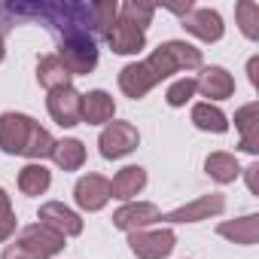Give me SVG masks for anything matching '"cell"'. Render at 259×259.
<instances>
[{"instance_id":"cell-8","label":"cell","mask_w":259,"mask_h":259,"mask_svg":"<svg viewBox=\"0 0 259 259\" xmlns=\"http://www.w3.org/2000/svg\"><path fill=\"white\" fill-rule=\"evenodd\" d=\"M180 25H183L192 37H198L201 43H217V40H223V34H226L223 16H220L217 10H210V7H192V10L180 19Z\"/></svg>"},{"instance_id":"cell-16","label":"cell","mask_w":259,"mask_h":259,"mask_svg":"<svg viewBox=\"0 0 259 259\" xmlns=\"http://www.w3.org/2000/svg\"><path fill=\"white\" fill-rule=\"evenodd\" d=\"M147 186V171L141 165H125L113 180H110V198L119 201H132L138 192H144Z\"/></svg>"},{"instance_id":"cell-23","label":"cell","mask_w":259,"mask_h":259,"mask_svg":"<svg viewBox=\"0 0 259 259\" xmlns=\"http://www.w3.org/2000/svg\"><path fill=\"white\" fill-rule=\"evenodd\" d=\"M192 125L198 132H210V135H226L229 132V119L217 104H195L192 107Z\"/></svg>"},{"instance_id":"cell-26","label":"cell","mask_w":259,"mask_h":259,"mask_svg":"<svg viewBox=\"0 0 259 259\" xmlns=\"http://www.w3.org/2000/svg\"><path fill=\"white\" fill-rule=\"evenodd\" d=\"M235 16H238V28L247 40H259V4L253 0H241L235 7Z\"/></svg>"},{"instance_id":"cell-2","label":"cell","mask_w":259,"mask_h":259,"mask_svg":"<svg viewBox=\"0 0 259 259\" xmlns=\"http://www.w3.org/2000/svg\"><path fill=\"white\" fill-rule=\"evenodd\" d=\"M61 64L67 67L70 76H85L98 67V40L89 31H70L58 37V52Z\"/></svg>"},{"instance_id":"cell-14","label":"cell","mask_w":259,"mask_h":259,"mask_svg":"<svg viewBox=\"0 0 259 259\" xmlns=\"http://www.w3.org/2000/svg\"><path fill=\"white\" fill-rule=\"evenodd\" d=\"M19 241L28 244V247H34L37 253H43V256H49V259L67 247V244H64L67 238L58 235V232H52V229L43 226V223H31V226H25V229L19 232Z\"/></svg>"},{"instance_id":"cell-35","label":"cell","mask_w":259,"mask_h":259,"mask_svg":"<svg viewBox=\"0 0 259 259\" xmlns=\"http://www.w3.org/2000/svg\"><path fill=\"white\" fill-rule=\"evenodd\" d=\"M7 58V43H4V37H0V61Z\"/></svg>"},{"instance_id":"cell-15","label":"cell","mask_w":259,"mask_h":259,"mask_svg":"<svg viewBox=\"0 0 259 259\" xmlns=\"http://www.w3.org/2000/svg\"><path fill=\"white\" fill-rule=\"evenodd\" d=\"M195 85H198V92H201L204 98H210V101H223V98H232V95H235V79H232V73H229L226 67H220V64L204 67L201 76L195 79ZM210 101H207V104H210Z\"/></svg>"},{"instance_id":"cell-24","label":"cell","mask_w":259,"mask_h":259,"mask_svg":"<svg viewBox=\"0 0 259 259\" xmlns=\"http://www.w3.org/2000/svg\"><path fill=\"white\" fill-rule=\"evenodd\" d=\"M52 159L61 171H79L85 165V147L82 141L76 138H64V141H55V150H52Z\"/></svg>"},{"instance_id":"cell-5","label":"cell","mask_w":259,"mask_h":259,"mask_svg":"<svg viewBox=\"0 0 259 259\" xmlns=\"http://www.w3.org/2000/svg\"><path fill=\"white\" fill-rule=\"evenodd\" d=\"M138 144H141V132L132 122H122V119L107 122L101 138H98V150L104 159H122L128 153H135Z\"/></svg>"},{"instance_id":"cell-17","label":"cell","mask_w":259,"mask_h":259,"mask_svg":"<svg viewBox=\"0 0 259 259\" xmlns=\"http://www.w3.org/2000/svg\"><path fill=\"white\" fill-rule=\"evenodd\" d=\"M113 113H116V101L104 89L82 95V122L85 125H107V122H113Z\"/></svg>"},{"instance_id":"cell-34","label":"cell","mask_w":259,"mask_h":259,"mask_svg":"<svg viewBox=\"0 0 259 259\" xmlns=\"http://www.w3.org/2000/svg\"><path fill=\"white\" fill-rule=\"evenodd\" d=\"M10 28H13V25H10V22H7V19H0V37H4V34H7V31H10Z\"/></svg>"},{"instance_id":"cell-18","label":"cell","mask_w":259,"mask_h":259,"mask_svg":"<svg viewBox=\"0 0 259 259\" xmlns=\"http://www.w3.org/2000/svg\"><path fill=\"white\" fill-rule=\"evenodd\" d=\"M235 128L241 132V150L256 156L259 153V104H244L235 113Z\"/></svg>"},{"instance_id":"cell-10","label":"cell","mask_w":259,"mask_h":259,"mask_svg":"<svg viewBox=\"0 0 259 259\" xmlns=\"http://www.w3.org/2000/svg\"><path fill=\"white\" fill-rule=\"evenodd\" d=\"M73 198H76V204H79L82 210L98 213V210H104L107 201H110V180L101 177V174H85V177L76 180Z\"/></svg>"},{"instance_id":"cell-19","label":"cell","mask_w":259,"mask_h":259,"mask_svg":"<svg viewBox=\"0 0 259 259\" xmlns=\"http://www.w3.org/2000/svg\"><path fill=\"white\" fill-rule=\"evenodd\" d=\"M217 232L223 238H229L232 244H244V247H253L259 241V213H247L241 220H226L217 226Z\"/></svg>"},{"instance_id":"cell-20","label":"cell","mask_w":259,"mask_h":259,"mask_svg":"<svg viewBox=\"0 0 259 259\" xmlns=\"http://www.w3.org/2000/svg\"><path fill=\"white\" fill-rule=\"evenodd\" d=\"M70 79H73V76L67 73V67L61 64L58 55H43V58L37 61V82H40L43 89L55 92V89L70 85Z\"/></svg>"},{"instance_id":"cell-1","label":"cell","mask_w":259,"mask_h":259,"mask_svg":"<svg viewBox=\"0 0 259 259\" xmlns=\"http://www.w3.org/2000/svg\"><path fill=\"white\" fill-rule=\"evenodd\" d=\"M144 64L159 85L162 79H168L177 70H201L204 58H201V49H195L186 40H165V43H159V49H153L144 58Z\"/></svg>"},{"instance_id":"cell-28","label":"cell","mask_w":259,"mask_h":259,"mask_svg":"<svg viewBox=\"0 0 259 259\" xmlns=\"http://www.w3.org/2000/svg\"><path fill=\"white\" fill-rule=\"evenodd\" d=\"M195 92H198L195 79H192V76H180L177 82H171V85H168L165 101H168V107H186V104L195 98Z\"/></svg>"},{"instance_id":"cell-4","label":"cell","mask_w":259,"mask_h":259,"mask_svg":"<svg viewBox=\"0 0 259 259\" xmlns=\"http://www.w3.org/2000/svg\"><path fill=\"white\" fill-rule=\"evenodd\" d=\"M128 247L138 259H168L177 247L174 229H138L128 232Z\"/></svg>"},{"instance_id":"cell-12","label":"cell","mask_w":259,"mask_h":259,"mask_svg":"<svg viewBox=\"0 0 259 259\" xmlns=\"http://www.w3.org/2000/svg\"><path fill=\"white\" fill-rule=\"evenodd\" d=\"M107 43H110V49L116 52V55H138L144 46H147V31H141L138 25H132L128 19H116L113 22V28L107 31V37H104Z\"/></svg>"},{"instance_id":"cell-9","label":"cell","mask_w":259,"mask_h":259,"mask_svg":"<svg viewBox=\"0 0 259 259\" xmlns=\"http://www.w3.org/2000/svg\"><path fill=\"white\" fill-rule=\"evenodd\" d=\"M153 223H162V210L153 201H125L113 213V226L122 232H138V229H147Z\"/></svg>"},{"instance_id":"cell-27","label":"cell","mask_w":259,"mask_h":259,"mask_svg":"<svg viewBox=\"0 0 259 259\" xmlns=\"http://www.w3.org/2000/svg\"><path fill=\"white\" fill-rule=\"evenodd\" d=\"M119 16L128 19L132 25H138L141 31H147V25H150L153 16H156V7H153V4H144V0H125V4L119 7Z\"/></svg>"},{"instance_id":"cell-21","label":"cell","mask_w":259,"mask_h":259,"mask_svg":"<svg viewBox=\"0 0 259 259\" xmlns=\"http://www.w3.org/2000/svg\"><path fill=\"white\" fill-rule=\"evenodd\" d=\"M52 186V171L43 165V162H28L22 171H19V189L31 198L43 195L46 189Z\"/></svg>"},{"instance_id":"cell-22","label":"cell","mask_w":259,"mask_h":259,"mask_svg":"<svg viewBox=\"0 0 259 259\" xmlns=\"http://www.w3.org/2000/svg\"><path fill=\"white\" fill-rule=\"evenodd\" d=\"M204 171H207V177L210 180H217V183H235L238 177H241V165H238V159L232 156V153H210L207 159H204Z\"/></svg>"},{"instance_id":"cell-3","label":"cell","mask_w":259,"mask_h":259,"mask_svg":"<svg viewBox=\"0 0 259 259\" xmlns=\"http://www.w3.org/2000/svg\"><path fill=\"white\" fill-rule=\"evenodd\" d=\"M37 125L31 116L25 113H0V150L7 156H25L28 144H31V135L37 132Z\"/></svg>"},{"instance_id":"cell-31","label":"cell","mask_w":259,"mask_h":259,"mask_svg":"<svg viewBox=\"0 0 259 259\" xmlns=\"http://www.w3.org/2000/svg\"><path fill=\"white\" fill-rule=\"evenodd\" d=\"M244 174H247V186H250V192H259V165L253 162L250 168H244Z\"/></svg>"},{"instance_id":"cell-25","label":"cell","mask_w":259,"mask_h":259,"mask_svg":"<svg viewBox=\"0 0 259 259\" xmlns=\"http://www.w3.org/2000/svg\"><path fill=\"white\" fill-rule=\"evenodd\" d=\"M116 19H119V4L116 0H98V4H92V34H95V40L107 37V31L113 28Z\"/></svg>"},{"instance_id":"cell-11","label":"cell","mask_w":259,"mask_h":259,"mask_svg":"<svg viewBox=\"0 0 259 259\" xmlns=\"http://www.w3.org/2000/svg\"><path fill=\"white\" fill-rule=\"evenodd\" d=\"M37 220H40L43 226H49L52 232L64 235V238H76V235L82 232V220H79V213L70 210V207L61 204V201H46V204H40Z\"/></svg>"},{"instance_id":"cell-33","label":"cell","mask_w":259,"mask_h":259,"mask_svg":"<svg viewBox=\"0 0 259 259\" xmlns=\"http://www.w3.org/2000/svg\"><path fill=\"white\" fill-rule=\"evenodd\" d=\"M165 10H171V13H177V16L183 19V16L192 10V4H189V0H186V4H165Z\"/></svg>"},{"instance_id":"cell-30","label":"cell","mask_w":259,"mask_h":259,"mask_svg":"<svg viewBox=\"0 0 259 259\" xmlns=\"http://www.w3.org/2000/svg\"><path fill=\"white\" fill-rule=\"evenodd\" d=\"M0 259H49V256H43V253H37L34 247H28V244H22L19 238L13 241V244H7L4 247V256Z\"/></svg>"},{"instance_id":"cell-29","label":"cell","mask_w":259,"mask_h":259,"mask_svg":"<svg viewBox=\"0 0 259 259\" xmlns=\"http://www.w3.org/2000/svg\"><path fill=\"white\" fill-rule=\"evenodd\" d=\"M16 210H13V201L7 195V189L0 186V244H7L13 235H16Z\"/></svg>"},{"instance_id":"cell-13","label":"cell","mask_w":259,"mask_h":259,"mask_svg":"<svg viewBox=\"0 0 259 259\" xmlns=\"http://www.w3.org/2000/svg\"><path fill=\"white\" fill-rule=\"evenodd\" d=\"M119 89H122L125 98L141 101V98H147L156 89V79L150 76V70H147L144 61H132V64H125L119 70Z\"/></svg>"},{"instance_id":"cell-6","label":"cell","mask_w":259,"mask_h":259,"mask_svg":"<svg viewBox=\"0 0 259 259\" xmlns=\"http://www.w3.org/2000/svg\"><path fill=\"white\" fill-rule=\"evenodd\" d=\"M223 210H226V195L223 192H207V195H198V198L186 201L183 207H177L171 213H162V223H201V220L220 217Z\"/></svg>"},{"instance_id":"cell-7","label":"cell","mask_w":259,"mask_h":259,"mask_svg":"<svg viewBox=\"0 0 259 259\" xmlns=\"http://www.w3.org/2000/svg\"><path fill=\"white\" fill-rule=\"evenodd\" d=\"M46 107H49V116H52L61 128H73V125L82 122V95H79L73 85H64V89L49 92Z\"/></svg>"},{"instance_id":"cell-32","label":"cell","mask_w":259,"mask_h":259,"mask_svg":"<svg viewBox=\"0 0 259 259\" xmlns=\"http://www.w3.org/2000/svg\"><path fill=\"white\" fill-rule=\"evenodd\" d=\"M247 73H250V82L259 85V58H250L247 61Z\"/></svg>"}]
</instances>
